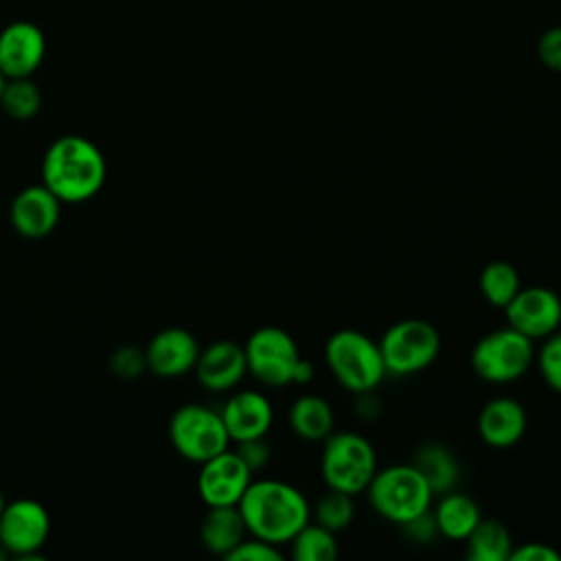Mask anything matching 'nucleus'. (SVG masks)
Returning a JSON list of instances; mask_svg holds the SVG:
<instances>
[{"label":"nucleus","mask_w":561,"mask_h":561,"mask_svg":"<svg viewBox=\"0 0 561 561\" xmlns=\"http://www.w3.org/2000/svg\"><path fill=\"white\" fill-rule=\"evenodd\" d=\"M401 530L405 533L408 539L416 541V543H430L438 537V528H436V522H434V515H432V508H427L425 513L412 517L410 522L401 524Z\"/></svg>","instance_id":"32"},{"label":"nucleus","mask_w":561,"mask_h":561,"mask_svg":"<svg viewBox=\"0 0 561 561\" xmlns=\"http://www.w3.org/2000/svg\"><path fill=\"white\" fill-rule=\"evenodd\" d=\"M377 469L375 447L359 432H331L322 440L320 476L327 489H335L348 495L364 493Z\"/></svg>","instance_id":"5"},{"label":"nucleus","mask_w":561,"mask_h":561,"mask_svg":"<svg viewBox=\"0 0 561 561\" xmlns=\"http://www.w3.org/2000/svg\"><path fill=\"white\" fill-rule=\"evenodd\" d=\"M528 425L524 405L508 394L489 399L478 412V436L493 449H506L522 440Z\"/></svg>","instance_id":"18"},{"label":"nucleus","mask_w":561,"mask_h":561,"mask_svg":"<svg viewBox=\"0 0 561 561\" xmlns=\"http://www.w3.org/2000/svg\"><path fill=\"white\" fill-rule=\"evenodd\" d=\"M296 561H333L340 552L335 533L309 519L289 541Z\"/></svg>","instance_id":"25"},{"label":"nucleus","mask_w":561,"mask_h":561,"mask_svg":"<svg viewBox=\"0 0 561 561\" xmlns=\"http://www.w3.org/2000/svg\"><path fill=\"white\" fill-rule=\"evenodd\" d=\"M537 55L548 70L561 75V24L550 26L541 33L537 42Z\"/></svg>","instance_id":"30"},{"label":"nucleus","mask_w":561,"mask_h":561,"mask_svg":"<svg viewBox=\"0 0 561 561\" xmlns=\"http://www.w3.org/2000/svg\"><path fill=\"white\" fill-rule=\"evenodd\" d=\"M412 465L425 478L434 495L454 491L460 480V465L449 447L443 443H423L414 456Z\"/></svg>","instance_id":"22"},{"label":"nucleus","mask_w":561,"mask_h":561,"mask_svg":"<svg viewBox=\"0 0 561 561\" xmlns=\"http://www.w3.org/2000/svg\"><path fill=\"white\" fill-rule=\"evenodd\" d=\"M4 83H7V77L0 72V96H2V90H4Z\"/></svg>","instance_id":"36"},{"label":"nucleus","mask_w":561,"mask_h":561,"mask_svg":"<svg viewBox=\"0 0 561 561\" xmlns=\"http://www.w3.org/2000/svg\"><path fill=\"white\" fill-rule=\"evenodd\" d=\"M169 438L182 458L197 465L221 454L230 445L219 410L202 403H186L173 412L169 421Z\"/></svg>","instance_id":"8"},{"label":"nucleus","mask_w":561,"mask_h":561,"mask_svg":"<svg viewBox=\"0 0 561 561\" xmlns=\"http://www.w3.org/2000/svg\"><path fill=\"white\" fill-rule=\"evenodd\" d=\"M465 543V559L469 561H508L515 546L508 528L493 517H482Z\"/></svg>","instance_id":"23"},{"label":"nucleus","mask_w":561,"mask_h":561,"mask_svg":"<svg viewBox=\"0 0 561 561\" xmlns=\"http://www.w3.org/2000/svg\"><path fill=\"white\" fill-rule=\"evenodd\" d=\"M561 554L548 543L541 541H526L519 546H513V552L508 561H559Z\"/></svg>","instance_id":"34"},{"label":"nucleus","mask_w":561,"mask_h":561,"mask_svg":"<svg viewBox=\"0 0 561 561\" xmlns=\"http://www.w3.org/2000/svg\"><path fill=\"white\" fill-rule=\"evenodd\" d=\"M234 451L241 456V460L248 465V469L252 473L261 471L272 458V449H270V443L265 440V436L241 440V443H237Z\"/></svg>","instance_id":"31"},{"label":"nucleus","mask_w":561,"mask_h":561,"mask_svg":"<svg viewBox=\"0 0 561 561\" xmlns=\"http://www.w3.org/2000/svg\"><path fill=\"white\" fill-rule=\"evenodd\" d=\"M436 528L440 537L451 541H465L476 524L482 519V511L478 502L462 491H447L438 495L436 506L432 508Z\"/></svg>","instance_id":"19"},{"label":"nucleus","mask_w":561,"mask_h":561,"mask_svg":"<svg viewBox=\"0 0 561 561\" xmlns=\"http://www.w3.org/2000/svg\"><path fill=\"white\" fill-rule=\"evenodd\" d=\"M355 495L329 489L324 495L318 497V502L311 506V519L331 533L346 530L355 519Z\"/></svg>","instance_id":"26"},{"label":"nucleus","mask_w":561,"mask_h":561,"mask_svg":"<svg viewBox=\"0 0 561 561\" xmlns=\"http://www.w3.org/2000/svg\"><path fill=\"white\" fill-rule=\"evenodd\" d=\"M535 364L543 383L561 394V327L541 340V346L535 351Z\"/></svg>","instance_id":"28"},{"label":"nucleus","mask_w":561,"mask_h":561,"mask_svg":"<svg viewBox=\"0 0 561 561\" xmlns=\"http://www.w3.org/2000/svg\"><path fill=\"white\" fill-rule=\"evenodd\" d=\"M46 53V39L37 24L18 20L0 31V72L7 79L31 77Z\"/></svg>","instance_id":"13"},{"label":"nucleus","mask_w":561,"mask_h":561,"mask_svg":"<svg viewBox=\"0 0 561 561\" xmlns=\"http://www.w3.org/2000/svg\"><path fill=\"white\" fill-rule=\"evenodd\" d=\"M147 366L145 353H138L131 346H123L112 357V370L121 377H136Z\"/></svg>","instance_id":"33"},{"label":"nucleus","mask_w":561,"mask_h":561,"mask_svg":"<svg viewBox=\"0 0 561 561\" xmlns=\"http://www.w3.org/2000/svg\"><path fill=\"white\" fill-rule=\"evenodd\" d=\"M287 423L298 438L307 443H322L333 432L335 414L324 397L305 392L291 401Z\"/></svg>","instance_id":"20"},{"label":"nucleus","mask_w":561,"mask_h":561,"mask_svg":"<svg viewBox=\"0 0 561 561\" xmlns=\"http://www.w3.org/2000/svg\"><path fill=\"white\" fill-rule=\"evenodd\" d=\"M283 557L285 554L278 550V546L263 541L259 537H252V535H250V539L245 537L243 541H239L226 554L228 561H283Z\"/></svg>","instance_id":"29"},{"label":"nucleus","mask_w":561,"mask_h":561,"mask_svg":"<svg viewBox=\"0 0 561 561\" xmlns=\"http://www.w3.org/2000/svg\"><path fill=\"white\" fill-rule=\"evenodd\" d=\"M506 324L541 342L561 327V298L557 291L543 285L522 287L504 307Z\"/></svg>","instance_id":"11"},{"label":"nucleus","mask_w":561,"mask_h":561,"mask_svg":"<svg viewBox=\"0 0 561 561\" xmlns=\"http://www.w3.org/2000/svg\"><path fill=\"white\" fill-rule=\"evenodd\" d=\"M250 482L252 471L234 449H224L199 465L197 491L206 506L239 504Z\"/></svg>","instance_id":"12"},{"label":"nucleus","mask_w":561,"mask_h":561,"mask_svg":"<svg viewBox=\"0 0 561 561\" xmlns=\"http://www.w3.org/2000/svg\"><path fill=\"white\" fill-rule=\"evenodd\" d=\"M473 373L489 383H511L535 364V342L513 327L484 333L471 348Z\"/></svg>","instance_id":"6"},{"label":"nucleus","mask_w":561,"mask_h":561,"mask_svg":"<svg viewBox=\"0 0 561 561\" xmlns=\"http://www.w3.org/2000/svg\"><path fill=\"white\" fill-rule=\"evenodd\" d=\"M239 513L252 537L285 546L311 519L307 495L276 478L252 480L239 500Z\"/></svg>","instance_id":"1"},{"label":"nucleus","mask_w":561,"mask_h":561,"mask_svg":"<svg viewBox=\"0 0 561 561\" xmlns=\"http://www.w3.org/2000/svg\"><path fill=\"white\" fill-rule=\"evenodd\" d=\"M61 213V199L44 184L22 188L9 208V219L15 232L28 239L46 237L55 230Z\"/></svg>","instance_id":"15"},{"label":"nucleus","mask_w":561,"mask_h":561,"mask_svg":"<svg viewBox=\"0 0 561 561\" xmlns=\"http://www.w3.org/2000/svg\"><path fill=\"white\" fill-rule=\"evenodd\" d=\"M248 373L267 388H285L291 383L300 351L289 331L267 324L250 333L243 344Z\"/></svg>","instance_id":"9"},{"label":"nucleus","mask_w":561,"mask_h":561,"mask_svg":"<svg viewBox=\"0 0 561 561\" xmlns=\"http://www.w3.org/2000/svg\"><path fill=\"white\" fill-rule=\"evenodd\" d=\"M219 414L230 440L234 443L267 436L274 423V408L270 399L259 390H239L230 394Z\"/></svg>","instance_id":"17"},{"label":"nucleus","mask_w":561,"mask_h":561,"mask_svg":"<svg viewBox=\"0 0 561 561\" xmlns=\"http://www.w3.org/2000/svg\"><path fill=\"white\" fill-rule=\"evenodd\" d=\"M324 362L335 381L353 392H373L388 377L379 342L357 329H337L324 342Z\"/></svg>","instance_id":"3"},{"label":"nucleus","mask_w":561,"mask_h":561,"mask_svg":"<svg viewBox=\"0 0 561 561\" xmlns=\"http://www.w3.org/2000/svg\"><path fill=\"white\" fill-rule=\"evenodd\" d=\"M42 105V94L39 88L28 79H7L2 96H0V107L15 121H26L39 112Z\"/></svg>","instance_id":"27"},{"label":"nucleus","mask_w":561,"mask_h":561,"mask_svg":"<svg viewBox=\"0 0 561 561\" xmlns=\"http://www.w3.org/2000/svg\"><path fill=\"white\" fill-rule=\"evenodd\" d=\"M4 504H7V502H4V495H2V491H0V511L4 508Z\"/></svg>","instance_id":"37"},{"label":"nucleus","mask_w":561,"mask_h":561,"mask_svg":"<svg viewBox=\"0 0 561 561\" xmlns=\"http://www.w3.org/2000/svg\"><path fill=\"white\" fill-rule=\"evenodd\" d=\"M379 351L386 375L408 377L434 364L440 353V333L423 318H405L383 331Z\"/></svg>","instance_id":"7"},{"label":"nucleus","mask_w":561,"mask_h":561,"mask_svg":"<svg viewBox=\"0 0 561 561\" xmlns=\"http://www.w3.org/2000/svg\"><path fill=\"white\" fill-rule=\"evenodd\" d=\"M107 164L101 149L83 136H61L53 140L42 160V184L61 202H85L105 182Z\"/></svg>","instance_id":"2"},{"label":"nucleus","mask_w":561,"mask_h":561,"mask_svg":"<svg viewBox=\"0 0 561 561\" xmlns=\"http://www.w3.org/2000/svg\"><path fill=\"white\" fill-rule=\"evenodd\" d=\"M193 370L202 388L210 392L232 390L248 375L243 344L232 340H217L206 348H199Z\"/></svg>","instance_id":"14"},{"label":"nucleus","mask_w":561,"mask_h":561,"mask_svg":"<svg viewBox=\"0 0 561 561\" xmlns=\"http://www.w3.org/2000/svg\"><path fill=\"white\" fill-rule=\"evenodd\" d=\"M313 379V364L305 357L298 359L296 368H294V377H291V383H309Z\"/></svg>","instance_id":"35"},{"label":"nucleus","mask_w":561,"mask_h":561,"mask_svg":"<svg viewBox=\"0 0 561 561\" xmlns=\"http://www.w3.org/2000/svg\"><path fill=\"white\" fill-rule=\"evenodd\" d=\"M248 535L239 506H208L199 524V539L213 554L226 557Z\"/></svg>","instance_id":"21"},{"label":"nucleus","mask_w":561,"mask_h":561,"mask_svg":"<svg viewBox=\"0 0 561 561\" xmlns=\"http://www.w3.org/2000/svg\"><path fill=\"white\" fill-rule=\"evenodd\" d=\"M50 533L48 511L37 500H13L0 511V546L15 557L35 554Z\"/></svg>","instance_id":"10"},{"label":"nucleus","mask_w":561,"mask_h":561,"mask_svg":"<svg viewBox=\"0 0 561 561\" xmlns=\"http://www.w3.org/2000/svg\"><path fill=\"white\" fill-rule=\"evenodd\" d=\"M364 493L370 508L397 526L432 508L434 500L430 484L412 462L377 469Z\"/></svg>","instance_id":"4"},{"label":"nucleus","mask_w":561,"mask_h":561,"mask_svg":"<svg viewBox=\"0 0 561 561\" xmlns=\"http://www.w3.org/2000/svg\"><path fill=\"white\" fill-rule=\"evenodd\" d=\"M199 355V344L195 335L182 327H169L158 331L147 348V368L158 377H180L195 368Z\"/></svg>","instance_id":"16"},{"label":"nucleus","mask_w":561,"mask_h":561,"mask_svg":"<svg viewBox=\"0 0 561 561\" xmlns=\"http://www.w3.org/2000/svg\"><path fill=\"white\" fill-rule=\"evenodd\" d=\"M478 287L484 300L497 309H504L511 298L522 289V276L508 261H491L478 276Z\"/></svg>","instance_id":"24"}]
</instances>
